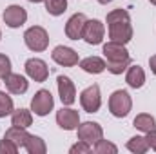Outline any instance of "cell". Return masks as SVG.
<instances>
[{
	"label": "cell",
	"mask_w": 156,
	"mask_h": 154,
	"mask_svg": "<svg viewBox=\"0 0 156 154\" xmlns=\"http://www.w3.org/2000/svg\"><path fill=\"white\" fill-rule=\"evenodd\" d=\"M13 111H15V107H13L11 96H7L5 93H0V118L9 116Z\"/></svg>",
	"instance_id": "cell-24"
},
{
	"label": "cell",
	"mask_w": 156,
	"mask_h": 154,
	"mask_svg": "<svg viewBox=\"0 0 156 154\" xmlns=\"http://www.w3.org/2000/svg\"><path fill=\"white\" fill-rule=\"evenodd\" d=\"M4 83H5L7 91L13 93V94H24L27 91V87H29V82L22 75H13V73H9L4 78Z\"/></svg>",
	"instance_id": "cell-15"
},
{
	"label": "cell",
	"mask_w": 156,
	"mask_h": 154,
	"mask_svg": "<svg viewBox=\"0 0 156 154\" xmlns=\"http://www.w3.org/2000/svg\"><path fill=\"white\" fill-rule=\"evenodd\" d=\"M24 149H26L29 154H44L45 151H47V147H45L44 140L38 138V136H35V134H29V138L26 140Z\"/></svg>",
	"instance_id": "cell-21"
},
{
	"label": "cell",
	"mask_w": 156,
	"mask_h": 154,
	"mask_svg": "<svg viewBox=\"0 0 156 154\" xmlns=\"http://www.w3.org/2000/svg\"><path fill=\"white\" fill-rule=\"evenodd\" d=\"M85 22H87L85 15H82V13L73 15V16L67 20V24H66V35H67V38H71V40L82 38V35H83V27H85Z\"/></svg>",
	"instance_id": "cell-14"
},
{
	"label": "cell",
	"mask_w": 156,
	"mask_h": 154,
	"mask_svg": "<svg viewBox=\"0 0 156 154\" xmlns=\"http://www.w3.org/2000/svg\"><path fill=\"white\" fill-rule=\"evenodd\" d=\"M0 38H2V33H0Z\"/></svg>",
	"instance_id": "cell-34"
},
{
	"label": "cell",
	"mask_w": 156,
	"mask_h": 154,
	"mask_svg": "<svg viewBox=\"0 0 156 154\" xmlns=\"http://www.w3.org/2000/svg\"><path fill=\"white\" fill-rule=\"evenodd\" d=\"M24 42H26V45H27L31 51L42 53V51H45L47 45H49V35H47V31H45L44 27L33 26V27H29V29L24 33Z\"/></svg>",
	"instance_id": "cell-3"
},
{
	"label": "cell",
	"mask_w": 156,
	"mask_h": 154,
	"mask_svg": "<svg viewBox=\"0 0 156 154\" xmlns=\"http://www.w3.org/2000/svg\"><path fill=\"white\" fill-rule=\"evenodd\" d=\"M133 125L138 131H142V132H151V131L156 129V120L151 114H147V113H142V114H138L134 118Z\"/></svg>",
	"instance_id": "cell-20"
},
{
	"label": "cell",
	"mask_w": 156,
	"mask_h": 154,
	"mask_svg": "<svg viewBox=\"0 0 156 154\" xmlns=\"http://www.w3.org/2000/svg\"><path fill=\"white\" fill-rule=\"evenodd\" d=\"M31 123H33V114H31V111H27V109H16V111L11 113V125L27 129Z\"/></svg>",
	"instance_id": "cell-19"
},
{
	"label": "cell",
	"mask_w": 156,
	"mask_h": 154,
	"mask_svg": "<svg viewBox=\"0 0 156 154\" xmlns=\"http://www.w3.org/2000/svg\"><path fill=\"white\" fill-rule=\"evenodd\" d=\"M98 2H100V4H104V5H105V4H109V2H113V0H98Z\"/></svg>",
	"instance_id": "cell-31"
},
{
	"label": "cell",
	"mask_w": 156,
	"mask_h": 154,
	"mask_svg": "<svg viewBox=\"0 0 156 154\" xmlns=\"http://www.w3.org/2000/svg\"><path fill=\"white\" fill-rule=\"evenodd\" d=\"M94 152L96 154H116L118 149L115 143H111V142H107V140H100V142H96V145H94Z\"/></svg>",
	"instance_id": "cell-25"
},
{
	"label": "cell",
	"mask_w": 156,
	"mask_h": 154,
	"mask_svg": "<svg viewBox=\"0 0 156 154\" xmlns=\"http://www.w3.org/2000/svg\"><path fill=\"white\" fill-rule=\"evenodd\" d=\"M80 67L85 71V73H91V75H100L107 69V64L98 58V56H87L83 60H80Z\"/></svg>",
	"instance_id": "cell-16"
},
{
	"label": "cell",
	"mask_w": 156,
	"mask_h": 154,
	"mask_svg": "<svg viewBox=\"0 0 156 154\" xmlns=\"http://www.w3.org/2000/svg\"><path fill=\"white\" fill-rule=\"evenodd\" d=\"M55 105V100H53V94L45 89H40L38 93L33 96L31 100V111L37 116H45L49 114V111L53 109Z\"/></svg>",
	"instance_id": "cell-6"
},
{
	"label": "cell",
	"mask_w": 156,
	"mask_h": 154,
	"mask_svg": "<svg viewBox=\"0 0 156 154\" xmlns=\"http://www.w3.org/2000/svg\"><path fill=\"white\" fill-rule=\"evenodd\" d=\"M69 152H71V154H89V152H91V145H89L87 142L80 140L78 143H75V145L69 149Z\"/></svg>",
	"instance_id": "cell-26"
},
{
	"label": "cell",
	"mask_w": 156,
	"mask_h": 154,
	"mask_svg": "<svg viewBox=\"0 0 156 154\" xmlns=\"http://www.w3.org/2000/svg\"><path fill=\"white\" fill-rule=\"evenodd\" d=\"M127 149H129L131 152L144 154V152H147L149 143H147V140H145L144 136H133V138L127 142Z\"/></svg>",
	"instance_id": "cell-22"
},
{
	"label": "cell",
	"mask_w": 156,
	"mask_h": 154,
	"mask_svg": "<svg viewBox=\"0 0 156 154\" xmlns=\"http://www.w3.org/2000/svg\"><path fill=\"white\" fill-rule=\"evenodd\" d=\"M16 151H18V147L13 142H9L5 138L0 142V154H16Z\"/></svg>",
	"instance_id": "cell-27"
},
{
	"label": "cell",
	"mask_w": 156,
	"mask_h": 154,
	"mask_svg": "<svg viewBox=\"0 0 156 154\" xmlns=\"http://www.w3.org/2000/svg\"><path fill=\"white\" fill-rule=\"evenodd\" d=\"M104 33H105V27H104V24L100 20H87L82 38L85 40L89 45H98L104 40Z\"/></svg>",
	"instance_id": "cell-8"
},
{
	"label": "cell",
	"mask_w": 156,
	"mask_h": 154,
	"mask_svg": "<svg viewBox=\"0 0 156 154\" xmlns=\"http://www.w3.org/2000/svg\"><path fill=\"white\" fill-rule=\"evenodd\" d=\"M149 65H151V71H153V73L156 75V54L149 58Z\"/></svg>",
	"instance_id": "cell-30"
},
{
	"label": "cell",
	"mask_w": 156,
	"mask_h": 154,
	"mask_svg": "<svg viewBox=\"0 0 156 154\" xmlns=\"http://www.w3.org/2000/svg\"><path fill=\"white\" fill-rule=\"evenodd\" d=\"M51 58L58 64V65H64V67H73L78 64V54L75 49L71 47H66V45H58L53 49L51 53Z\"/></svg>",
	"instance_id": "cell-9"
},
{
	"label": "cell",
	"mask_w": 156,
	"mask_h": 154,
	"mask_svg": "<svg viewBox=\"0 0 156 154\" xmlns=\"http://www.w3.org/2000/svg\"><path fill=\"white\" fill-rule=\"evenodd\" d=\"M56 123L64 131H75L80 125V114L75 109H60L56 113Z\"/></svg>",
	"instance_id": "cell-13"
},
{
	"label": "cell",
	"mask_w": 156,
	"mask_h": 154,
	"mask_svg": "<svg viewBox=\"0 0 156 154\" xmlns=\"http://www.w3.org/2000/svg\"><path fill=\"white\" fill-rule=\"evenodd\" d=\"M11 73V60L5 54H0V78H5Z\"/></svg>",
	"instance_id": "cell-28"
},
{
	"label": "cell",
	"mask_w": 156,
	"mask_h": 154,
	"mask_svg": "<svg viewBox=\"0 0 156 154\" xmlns=\"http://www.w3.org/2000/svg\"><path fill=\"white\" fill-rule=\"evenodd\" d=\"M149 2H151V4H154V5H156V0H149Z\"/></svg>",
	"instance_id": "cell-33"
},
{
	"label": "cell",
	"mask_w": 156,
	"mask_h": 154,
	"mask_svg": "<svg viewBox=\"0 0 156 154\" xmlns=\"http://www.w3.org/2000/svg\"><path fill=\"white\" fill-rule=\"evenodd\" d=\"M80 103H82V107H83L85 113H98V109L102 105L100 87L96 83H93L87 89H83L82 94H80Z\"/></svg>",
	"instance_id": "cell-5"
},
{
	"label": "cell",
	"mask_w": 156,
	"mask_h": 154,
	"mask_svg": "<svg viewBox=\"0 0 156 154\" xmlns=\"http://www.w3.org/2000/svg\"><path fill=\"white\" fill-rule=\"evenodd\" d=\"M107 26H109V38L111 42L127 44L133 38V27H131V16L125 9H113L107 13Z\"/></svg>",
	"instance_id": "cell-1"
},
{
	"label": "cell",
	"mask_w": 156,
	"mask_h": 154,
	"mask_svg": "<svg viewBox=\"0 0 156 154\" xmlns=\"http://www.w3.org/2000/svg\"><path fill=\"white\" fill-rule=\"evenodd\" d=\"M56 83H58V94H60L62 103L64 105H71L76 100L75 83L71 82V78H67V76H58L56 78Z\"/></svg>",
	"instance_id": "cell-12"
},
{
	"label": "cell",
	"mask_w": 156,
	"mask_h": 154,
	"mask_svg": "<svg viewBox=\"0 0 156 154\" xmlns=\"http://www.w3.org/2000/svg\"><path fill=\"white\" fill-rule=\"evenodd\" d=\"M131 107H133V100H131V96H129L127 91L120 89V91H115L111 94V98H109V111H111L113 116L125 118V116L129 114Z\"/></svg>",
	"instance_id": "cell-4"
},
{
	"label": "cell",
	"mask_w": 156,
	"mask_h": 154,
	"mask_svg": "<svg viewBox=\"0 0 156 154\" xmlns=\"http://www.w3.org/2000/svg\"><path fill=\"white\" fill-rule=\"evenodd\" d=\"M78 138L91 143H96L104 138V129L96 123V121H83L78 125Z\"/></svg>",
	"instance_id": "cell-7"
},
{
	"label": "cell",
	"mask_w": 156,
	"mask_h": 154,
	"mask_svg": "<svg viewBox=\"0 0 156 154\" xmlns=\"http://www.w3.org/2000/svg\"><path fill=\"white\" fill-rule=\"evenodd\" d=\"M2 18H4V22H5V26H9V27L15 29V27H20V26L26 24V20H27V11H26L22 5H9V7H5Z\"/></svg>",
	"instance_id": "cell-10"
},
{
	"label": "cell",
	"mask_w": 156,
	"mask_h": 154,
	"mask_svg": "<svg viewBox=\"0 0 156 154\" xmlns=\"http://www.w3.org/2000/svg\"><path fill=\"white\" fill-rule=\"evenodd\" d=\"M4 138H5V140H9V142H13V143L20 149V147H24V145H26V140L29 138V134L26 132V129H24V127H15V125H13L11 129H7V131H5V136H4Z\"/></svg>",
	"instance_id": "cell-18"
},
{
	"label": "cell",
	"mask_w": 156,
	"mask_h": 154,
	"mask_svg": "<svg viewBox=\"0 0 156 154\" xmlns=\"http://www.w3.org/2000/svg\"><path fill=\"white\" fill-rule=\"evenodd\" d=\"M104 54L107 58V71L113 75H122L131 65V56L129 51L123 47V44L107 42L104 45Z\"/></svg>",
	"instance_id": "cell-2"
},
{
	"label": "cell",
	"mask_w": 156,
	"mask_h": 154,
	"mask_svg": "<svg viewBox=\"0 0 156 154\" xmlns=\"http://www.w3.org/2000/svg\"><path fill=\"white\" fill-rule=\"evenodd\" d=\"M145 140H147V143H149V147L156 151V129L154 131H151V132H147V136H145Z\"/></svg>",
	"instance_id": "cell-29"
},
{
	"label": "cell",
	"mask_w": 156,
	"mask_h": 154,
	"mask_svg": "<svg viewBox=\"0 0 156 154\" xmlns=\"http://www.w3.org/2000/svg\"><path fill=\"white\" fill-rule=\"evenodd\" d=\"M45 9L53 16H60L67 9V0H45Z\"/></svg>",
	"instance_id": "cell-23"
},
{
	"label": "cell",
	"mask_w": 156,
	"mask_h": 154,
	"mask_svg": "<svg viewBox=\"0 0 156 154\" xmlns=\"http://www.w3.org/2000/svg\"><path fill=\"white\" fill-rule=\"evenodd\" d=\"M26 73L27 76L35 82H45L47 76H49V69H47V64L40 58H29L26 62Z\"/></svg>",
	"instance_id": "cell-11"
},
{
	"label": "cell",
	"mask_w": 156,
	"mask_h": 154,
	"mask_svg": "<svg viewBox=\"0 0 156 154\" xmlns=\"http://www.w3.org/2000/svg\"><path fill=\"white\" fill-rule=\"evenodd\" d=\"M125 82L129 87L133 89H140L144 83H145V73L140 65H131L127 69V75H125Z\"/></svg>",
	"instance_id": "cell-17"
},
{
	"label": "cell",
	"mask_w": 156,
	"mask_h": 154,
	"mask_svg": "<svg viewBox=\"0 0 156 154\" xmlns=\"http://www.w3.org/2000/svg\"><path fill=\"white\" fill-rule=\"evenodd\" d=\"M29 2H33V4H38V2H44V0H29Z\"/></svg>",
	"instance_id": "cell-32"
}]
</instances>
